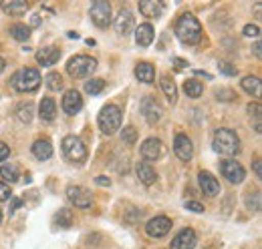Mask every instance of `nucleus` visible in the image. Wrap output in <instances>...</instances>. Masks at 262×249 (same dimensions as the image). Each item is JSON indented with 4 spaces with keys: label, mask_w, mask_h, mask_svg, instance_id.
<instances>
[{
    "label": "nucleus",
    "mask_w": 262,
    "mask_h": 249,
    "mask_svg": "<svg viewBox=\"0 0 262 249\" xmlns=\"http://www.w3.org/2000/svg\"><path fill=\"white\" fill-rule=\"evenodd\" d=\"M176 34L186 44H198L202 40V24L194 14H182L176 22Z\"/></svg>",
    "instance_id": "f257e3e1"
},
{
    "label": "nucleus",
    "mask_w": 262,
    "mask_h": 249,
    "mask_svg": "<svg viewBox=\"0 0 262 249\" xmlns=\"http://www.w3.org/2000/svg\"><path fill=\"white\" fill-rule=\"evenodd\" d=\"M212 147L216 153L224 157H234L240 153V139L232 129H218L212 139Z\"/></svg>",
    "instance_id": "f03ea898"
},
{
    "label": "nucleus",
    "mask_w": 262,
    "mask_h": 249,
    "mask_svg": "<svg viewBox=\"0 0 262 249\" xmlns=\"http://www.w3.org/2000/svg\"><path fill=\"white\" fill-rule=\"evenodd\" d=\"M42 81H40V72L36 70V68H20V70H16L14 74H12V79H10V85L18 91V93H33L38 89V85H40Z\"/></svg>",
    "instance_id": "7ed1b4c3"
},
{
    "label": "nucleus",
    "mask_w": 262,
    "mask_h": 249,
    "mask_svg": "<svg viewBox=\"0 0 262 249\" xmlns=\"http://www.w3.org/2000/svg\"><path fill=\"white\" fill-rule=\"evenodd\" d=\"M63 155L69 163H73V165H81V163H85L87 161V147H85V143L79 139V137H75V135H67L65 139H63Z\"/></svg>",
    "instance_id": "20e7f679"
},
{
    "label": "nucleus",
    "mask_w": 262,
    "mask_h": 249,
    "mask_svg": "<svg viewBox=\"0 0 262 249\" xmlns=\"http://www.w3.org/2000/svg\"><path fill=\"white\" fill-rule=\"evenodd\" d=\"M97 70V61L93 57H85V55H77L67 62V72L73 79H85L89 74H93Z\"/></svg>",
    "instance_id": "39448f33"
},
{
    "label": "nucleus",
    "mask_w": 262,
    "mask_h": 249,
    "mask_svg": "<svg viewBox=\"0 0 262 249\" xmlns=\"http://www.w3.org/2000/svg\"><path fill=\"white\" fill-rule=\"evenodd\" d=\"M97 123H99V129L105 135H113L115 131H119V127H121V111H119V107L105 105L101 109V113H99Z\"/></svg>",
    "instance_id": "423d86ee"
},
{
    "label": "nucleus",
    "mask_w": 262,
    "mask_h": 249,
    "mask_svg": "<svg viewBox=\"0 0 262 249\" xmlns=\"http://www.w3.org/2000/svg\"><path fill=\"white\" fill-rule=\"evenodd\" d=\"M89 14H91L93 24L99 27V29H107V27L111 24V6H109V2H105V0L93 2Z\"/></svg>",
    "instance_id": "0eeeda50"
},
{
    "label": "nucleus",
    "mask_w": 262,
    "mask_h": 249,
    "mask_svg": "<svg viewBox=\"0 0 262 249\" xmlns=\"http://www.w3.org/2000/svg\"><path fill=\"white\" fill-rule=\"evenodd\" d=\"M67 197H69V201H71L75 207H81V209H87V207H91V203H93L91 193H89L85 187H79V185L67 187Z\"/></svg>",
    "instance_id": "6e6552de"
},
{
    "label": "nucleus",
    "mask_w": 262,
    "mask_h": 249,
    "mask_svg": "<svg viewBox=\"0 0 262 249\" xmlns=\"http://www.w3.org/2000/svg\"><path fill=\"white\" fill-rule=\"evenodd\" d=\"M141 113L145 117V121L149 124H156L162 121V115H164V109L160 107V103L154 98V96H145L141 101Z\"/></svg>",
    "instance_id": "1a4fd4ad"
},
{
    "label": "nucleus",
    "mask_w": 262,
    "mask_h": 249,
    "mask_svg": "<svg viewBox=\"0 0 262 249\" xmlns=\"http://www.w3.org/2000/svg\"><path fill=\"white\" fill-rule=\"evenodd\" d=\"M222 175L230 183H242L246 177V171L236 159H226V161H222Z\"/></svg>",
    "instance_id": "9d476101"
},
{
    "label": "nucleus",
    "mask_w": 262,
    "mask_h": 249,
    "mask_svg": "<svg viewBox=\"0 0 262 249\" xmlns=\"http://www.w3.org/2000/svg\"><path fill=\"white\" fill-rule=\"evenodd\" d=\"M169 229H171V221H169L167 217H164V215L149 219L147 225H145V233H147L149 237H156V239H160V237L167 235Z\"/></svg>",
    "instance_id": "9b49d317"
},
{
    "label": "nucleus",
    "mask_w": 262,
    "mask_h": 249,
    "mask_svg": "<svg viewBox=\"0 0 262 249\" xmlns=\"http://www.w3.org/2000/svg\"><path fill=\"white\" fill-rule=\"evenodd\" d=\"M173 153L178 155V159L182 161H190L194 157V145H192V139L188 135H176V141H173Z\"/></svg>",
    "instance_id": "f8f14e48"
},
{
    "label": "nucleus",
    "mask_w": 262,
    "mask_h": 249,
    "mask_svg": "<svg viewBox=\"0 0 262 249\" xmlns=\"http://www.w3.org/2000/svg\"><path fill=\"white\" fill-rule=\"evenodd\" d=\"M198 243V237L194 229H182L169 243V249H194Z\"/></svg>",
    "instance_id": "ddd939ff"
},
{
    "label": "nucleus",
    "mask_w": 262,
    "mask_h": 249,
    "mask_svg": "<svg viewBox=\"0 0 262 249\" xmlns=\"http://www.w3.org/2000/svg\"><path fill=\"white\" fill-rule=\"evenodd\" d=\"M162 153H164V143L160 139L151 137V139H145L141 143V155L145 161H156L162 157Z\"/></svg>",
    "instance_id": "4468645a"
},
{
    "label": "nucleus",
    "mask_w": 262,
    "mask_h": 249,
    "mask_svg": "<svg viewBox=\"0 0 262 249\" xmlns=\"http://www.w3.org/2000/svg\"><path fill=\"white\" fill-rule=\"evenodd\" d=\"M83 109V98H81V93L71 89L67 91L65 96H63V111L67 115H77L79 111Z\"/></svg>",
    "instance_id": "2eb2a0df"
},
{
    "label": "nucleus",
    "mask_w": 262,
    "mask_h": 249,
    "mask_svg": "<svg viewBox=\"0 0 262 249\" xmlns=\"http://www.w3.org/2000/svg\"><path fill=\"white\" fill-rule=\"evenodd\" d=\"M115 31L117 34H121V36H127L133 29H135V18H133V14H131L129 10H121L119 14H117V18H115Z\"/></svg>",
    "instance_id": "dca6fc26"
},
{
    "label": "nucleus",
    "mask_w": 262,
    "mask_h": 249,
    "mask_svg": "<svg viewBox=\"0 0 262 249\" xmlns=\"http://www.w3.org/2000/svg\"><path fill=\"white\" fill-rule=\"evenodd\" d=\"M198 179H200V187H202V191H204L206 195L216 197V195L220 193V183H218V179H216L212 173H208V171H200Z\"/></svg>",
    "instance_id": "f3484780"
},
{
    "label": "nucleus",
    "mask_w": 262,
    "mask_h": 249,
    "mask_svg": "<svg viewBox=\"0 0 262 249\" xmlns=\"http://www.w3.org/2000/svg\"><path fill=\"white\" fill-rule=\"evenodd\" d=\"M164 2L160 0H141L139 2V12L145 18H160L164 14Z\"/></svg>",
    "instance_id": "a211bd4d"
},
{
    "label": "nucleus",
    "mask_w": 262,
    "mask_h": 249,
    "mask_svg": "<svg viewBox=\"0 0 262 249\" xmlns=\"http://www.w3.org/2000/svg\"><path fill=\"white\" fill-rule=\"evenodd\" d=\"M0 8L10 16H23L29 10V2L27 0H2Z\"/></svg>",
    "instance_id": "6ab92c4d"
},
{
    "label": "nucleus",
    "mask_w": 262,
    "mask_h": 249,
    "mask_svg": "<svg viewBox=\"0 0 262 249\" xmlns=\"http://www.w3.org/2000/svg\"><path fill=\"white\" fill-rule=\"evenodd\" d=\"M59 59H61V51L57 46H45L36 53V61L42 66H53Z\"/></svg>",
    "instance_id": "aec40b11"
},
{
    "label": "nucleus",
    "mask_w": 262,
    "mask_h": 249,
    "mask_svg": "<svg viewBox=\"0 0 262 249\" xmlns=\"http://www.w3.org/2000/svg\"><path fill=\"white\" fill-rule=\"evenodd\" d=\"M137 177H139V181L143 183V185H154L156 181H158V173H156V169L149 165V163H137Z\"/></svg>",
    "instance_id": "412c9836"
},
{
    "label": "nucleus",
    "mask_w": 262,
    "mask_h": 249,
    "mask_svg": "<svg viewBox=\"0 0 262 249\" xmlns=\"http://www.w3.org/2000/svg\"><path fill=\"white\" fill-rule=\"evenodd\" d=\"M38 117H40L42 121H53V119L57 117V103H55V98L45 96V98L40 101V107H38Z\"/></svg>",
    "instance_id": "4be33fe9"
},
{
    "label": "nucleus",
    "mask_w": 262,
    "mask_h": 249,
    "mask_svg": "<svg viewBox=\"0 0 262 249\" xmlns=\"http://www.w3.org/2000/svg\"><path fill=\"white\" fill-rule=\"evenodd\" d=\"M154 36H156V32H154L151 24H139L135 29V42L139 46H149L154 42Z\"/></svg>",
    "instance_id": "5701e85b"
},
{
    "label": "nucleus",
    "mask_w": 262,
    "mask_h": 249,
    "mask_svg": "<svg viewBox=\"0 0 262 249\" xmlns=\"http://www.w3.org/2000/svg\"><path fill=\"white\" fill-rule=\"evenodd\" d=\"M135 77L139 79V83H145V85H151L154 79H156V70L149 62H137L135 66Z\"/></svg>",
    "instance_id": "b1692460"
},
{
    "label": "nucleus",
    "mask_w": 262,
    "mask_h": 249,
    "mask_svg": "<svg viewBox=\"0 0 262 249\" xmlns=\"http://www.w3.org/2000/svg\"><path fill=\"white\" fill-rule=\"evenodd\" d=\"M33 155L36 157L38 161H47V159H51V157H53V145H51V141H47V139H38V141H34Z\"/></svg>",
    "instance_id": "393cba45"
},
{
    "label": "nucleus",
    "mask_w": 262,
    "mask_h": 249,
    "mask_svg": "<svg viewBox=\"0 0 262 249\" xmlns=\"http://www.w3.org/2000/svg\"><path fill=\"white\" fill-rule=\"evenodd\" d=\"M242 89L246 91L248 94H252V96H260L262 94V83H260V79L258 77H252V74H248V77H244L242 79Z\"/></svg>",
    "instance_id": "a878e982"
},
{
    "label": "nucleus",
    "mask_w": 262,
    "mask_h": 249,
    "mask_svg": "<svg viewBox=\"0 0 262 249\" xmlns=\"http://www.w3.org/2000/svg\"><path fill=\"white\" fill-rule=\"evenodd\" d=\"M162 91L165 93L167 101L171 105H176V101H178V87H176V83H173V79L169 74H162Z\"/></svg>",
    "instance_id": "bb28decb"
},
{
    "label": "nucleus",
    "mask_w": 262,
    "mask_h": 249,
    "mask_svg": "<svg viewBox=\"0 0 262 249\" xmlns=\"http://www.w3.org/2000/svg\"><path fill=\"white\" fill-rule=\"evenodd\" d=\"M0 175H2V179L10 181V183H16L20 179V169L14 163H6V165L0 167Z\"/></svg>",
    "instance_id": "cd10ccee"
},
{
    "label": "nucleus",
    "mask_w": 262,
    "mask_h": 249,
    "mask_svg": "<svg viewBox=\"0 0 262 249\" xmlns=\"http://www.w3.org/2000/svg\"><path fill=\"white\" fill-rule=\"evenodd\" d=\"M33 115H34L33 103H23V105H18V109H16V117H18L20 123L29 124L31 121H33Z\"/></svg>",
    "instance_id": "c85d7f7f"
},
{
    "label": "nucleus",
    "mask_w": 262,
    "mask_h": 249,
    "mask_svg": "<svg viewBox=\"0 0 262 249\" xmlns=\"http://www.w3.org/2000/svg\"><path fill=\"white\" fill-rule=\"evenodd\" d=\"M184 91L188 96H192V98H198L200 94L204 93V87H202V83H198L194 79H190V81H186L184 83Z\"/></svg>",
    "instance_id": "c756f323"
},
{
    "label": "nucleus",
    "mask_w": 262,
    "mask_h": 249,
    "mask_svg": "<svg viewBox=\"0 0 262 249\" xmlns=\"http://www.w3.org/2000/svg\"><path fill=\"white\" fill-rule=\"evenodd\" d=\"M10 34H12V38H16V40H29L31 29H29L27 24H12V27H10Z\"/></svg>",
    "instance_id": "7c9ffc66"
},
{
    "label": "nucleus",
    "mask_w": 262,
    "mask_h": 249,
    "mask_svg": "<svg viewBox=\"0 0 262 249\" xmlns=\"http://www.w3.org/2000/svg\"><path fill=\"white\" fill-rule=\"evenodd\" d=\"M55 223H57L59 227H63V229H69V227L73 225V213H71L69 209H61V211L55 215Z\"/></svg>",
    "instance_id": "2f4dec72"
},
{
    "label": "nucleus",
    "mask_w": 262,
    "mask_h": 249,
    "mask_svg": "<svg viewBox=\"0 0 262 249\" xmlns=\"http://www.w3.org/2000/svg\"><path fill=\"white\" fill-rule=\"evenodd\" d=\"M45 83H47V87L51 91H61L63 89V77L59 72H49L47 79H45Z\"/></svg>",
    "instance_id": "473e14b6"
},
{
    "label": "nucleus",
    "mask_w": 262,
    "mask_h": 249,
    "mask_svg": "<svg viewBox=\"0 0 262 249\" xmlns=\"http://www.w3.org/2000/svg\"><path fill=\"white\" fill-rule=\"evenodd\" d=\"M103 89H105V81L103 79H91V81L85 83V91L89 94H99Z\"/></svg>",
    "instance_id": "72a5a7b5"
},
{
    "label": "nucleus",
    "mask_w": 262,
    "mask_h": 249,
    "mask_svg": "<svg viewBox=\"0 0 262 249\" xmlns=\"http://www.w3.org/2000/svg\"><path fill=\"white\" fill-rule=\"evenodd\" d=\"M246 205L250 211H260V193H248Z\"/></svg>",
    "instance_id": "f704fd0d"
},
{
    "label": "nucleus",
    "mask_w": 262,
    "mask_h": 249,
    "mask_svg": "<svg viewBox=\"0 0 262 249\" xmlns=\"http://www.w3.org/2000/svg\"><path fill=\"white\" fill-rule=\"evenodd\" d=\"M121 139H123V143H127V145H135V141H137V131H135L133 127H125L123 133H121Z\"/></svg>",
    "instance_id": "c9c22d12"
},
{
    "label": "nucleus",
    "mask_w": 262,
    "mask_h": 249,
    "mask_svg": "<svg viewBox=\"0 0 262 249\" xmlns=\"http://www.w3.org/2000/svg\"><path fill=\"white\" fill-rule=\"evenodd\" d=\"M248 113H250V117H254L256 119V133H260V105L258 103H254V105H248Z\"/></svg>",
    "instance_id": "e433bc0d"
},
{
    "label": "nucleus",
    "mask_w": 262,
    "mask_h": 249,
    "mask_svg": "<svg viewBox=\"0 0 262 249\" xmlns=\"http://www.w3.org/2000/svg\"><path fill=\"white\" fill-rule=\"evenodd\" d=\"M218 68L224 72V74H228V77H234L238 70H236V66H232L230 62H226V61H220L218 62Z\"/></svg>",
    "instance_id": "4c0bfd02"
},
{
    "label": "nucleus",
    "mask_w": 262,
    "mask_h": 249,
    "mask_svg": "<svg viewBox=\"0 0 262 249\" xmlns=\"http://www.w3.org/2000/svg\"><path fill=\"white\" fill-rule=\"evenodd\" d=\"M242 32H244V36H250V38H252V36H254V38H258V36H260V29H258L256 24H246Z\"/></svg>",
    "instance_id": "58836bf2"
},
{
    "label": "nucleus",
    "mask_w": 262,
    "mask_h": 249,
    "mask_svg": "<svg viewBox=\"0 0 262 249\" xmlns=\"http://www.w3.org/2000/svg\"><path fill=\"white\" fill-rule=\"evenodd\" d=\"M12 197V191H10V187L6 185V183H2L0 181V201H8Z\"/></svg>",
    "instance_id": "ea45409f"
},
{
    "label": "nucleus",
    "mask_w": 262,
    "mask_h": 249,
    "mask_svg": "<svg viewBox=\"0 0 262 249\" xmlns=\"http://www.w3.org/2000/svg\"><path fill=\"white\" fill-rule=\"evenodd\" d=\"M186 209H190L194 213H204V205L198 201H186Z\"/></svg>",
    "instance_id": "a19ab883"
},
{
    "label": "nucleus",
    "mask_w": 262,
    "mask_h": 249,
    "mask_svg": "<svg viewBox=\"0 0 262 249\" xmlns=\"http://www.w3.org/2000/svg\"><path fill=\"white\" fill-rule=\"evenodd\" d=\"M8 157H10V147H8L6 143H2V141H0V163H2V161H6Z\"/></svg>",
    "instance_id": "79ce46f5"
},
{
    "label": "nucleus",
    "mask_w": 262,
    "mask_h": 249,
    "mask_svg": "<svg viewBox=\"0 0 262 249\" xmlns=\"http://www.w3.org/2000/svg\"><path fill=\"white\" fill-rule=\"evenodd\" d=\"M216 96H218V98H222V101H232V98H234V94L230 93V91H218Z\"/></svg>",
    "instance_id": "37998d69"
},
{
    "label": "nucleus",
    "mask_w": 262,
    "mask_h": 249,
    "mask_svg": "<svg viewBox=\"0 0 262 249\" xmlns=\"http://www.w3.org/2000/svg\"><path fill=\"white\" fill-rule=\"evenodd\" d=\"M95 181H97V185H107L109 187V183H111V181H109V179H107V177H103V175H101V177H97V179H95Z\"/></svg>",
    "instance_id": "c03bdc74"
},
{
    "label": "nucleus",
    "mask_w": 262,
    "mask_h": 249,
    "mask_svg": "<svg viewBox=\"0 0 262 249\" xmlns=\"http://www.w3.org/2000/svg\"><path fill=\"white\" fill-rule=\"evenodd\" d=\"M254 173H256V177H262V171H260V161L256 159L254 161Z\"/></svg>",
    "instance_id": "a18cd8bd"
},
{
    "label": "nucleus",
    "mask_w": 262,
    "mask_h": 249,
    "mask_svg": "<svg viewBox=\"0 0 262 249\" xmlns=\"http://www.w3.org/2000/svg\"><path fill=\"white\" fill-rule=\"evenodd\" d=\"M173 64H178V68H186L188 66V62L182 61V59H173Z\"/></svg>",
    "instance_id": "49530a36"
},
{
    "label": "nucleus",
    "mask_w": 262,
    "mask_h": 249,
    "mask_svg": "<svg viewBox=\"0 0 262 249\" xmlns=\"http://www.w3.org/2000/svg\"><path fill=\"white\" fill-rule=\"evenodd\" d=\"M18 207H20V199H14V201H12V205H10V213H12L14 209H18Z\"/></svg>",
    "instance_id": "de8ad7c7"
},
{
    "label": "nucleus",
    "mask_w": 262,
    "mask_h": 249,
    "mask_svg": "<svg viewBox=\"0 0 262 249\" xmlns=\"http://www.w3.org/2000/svg\"><path fill=\"white\" fill-rule=\"evenodd\" d=\"M254 55H256V57L260 59V42H258V40L254 42Z\"/></svg>",
    "instance_id": "09e8293b"
},
{
    "label": "nucleus",
    "mask_w": 262,
    "mask_h": 249,
    "mask_svg": "<svg viewBox=\"0 0 262 249\" xmlns=\"http://www.w3.org/2000/svg\"><path fill=\"white\" fill-rule=\"evenodd\" d=\"M4 68H6V61H4V59H2V57H0V72H2V70H4Z\"/></svg>",
    "instance_id": "8fccbe9b"
},
{
    "label": "nucleus",
    "mask_w": 262,
    "mask_h": 249,
    "mask_svg": "<svg viewBox=\"0 0 262 249\" xmlns=\"http://www.w3.org/2000/svg\"><path fill=\"white\" fill-rule=\"evenodd\" d=\"M40 22V16H33V27H36Z\"/></svg>",
    "instance_id": "3c124183"
},
{
    "label": "nucleus",
    "mask_w": 262,
    "mask_h": 249,
    "mask_svg": "<svg viewBox=\"0 0 262 249\" xmlns=\"http://www.w3.org/2000/svg\"><path fill=\"white\" fill-rule=\"evenodd\" d=\"M0 221H2V211H0Z\"/></svg>",
    "instance_id": "603ef678"
}]
</instances>
